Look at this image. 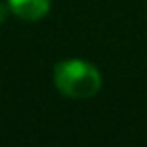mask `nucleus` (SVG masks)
<instances>
[{
    "label": "nucleus",
    "mask_w": 147,
    "mask_h": 147,
    "mask_svg": "<svg viewBox=\"0 0 147 147\" xmlns=\"http://www.w3.org/2000/svg\"><path fill=\"white\" fill-rule=\"evenodd\" d=\"M55 87L69 99H91L99 93L103 79L97 67L81 59H69L55 67Z\"/></svg>",
    "instance_id": "1"
},
{
    "label": "nucleus",
    "mask_w": 147,
    "mask_h": 147,
    "mask_svg": "<svg viewBox=\"0 0 147 147\" xmlns=\"http://www.w3.org/2000/svg\"><path fill=\"white\" fill-rule=\"evenodd\" d=\"M10 12L22 20H40L51 10V0H6Z\"/></svg>",
    "instance_id": "2"
},
{
    "label": "nucleus",
    "mask_w": 147,
    "mask_h": 147,
    "mask_svg": "<svg viewBox=\"0 0 147 147\" xmlns=\"http://www.w3.org/2000/svg\"><path fill=\"white\" fill-rule=\"evenodd\" d=\"M8 12H10L8 2H0V24H2V22L8 18Z\"/></svg>",
    "instance_id": "3"
}]
</instances>
